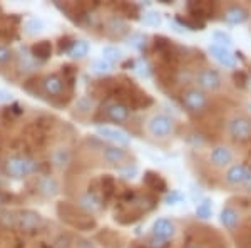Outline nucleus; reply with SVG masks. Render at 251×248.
Wrapping results in <instances>:
<instances>
[{"instance_id": "obj_1", "label": "nucleus", "mask_w": 251, "mask_h": 248, "mask_svg": "<svg viewBox=\"0 0 251 248\" xmlns=\"http://www.w3.org/2000/svg\"><path fill=\"white\" fill-rule=\"evenodd\" d=\"M146 131L154 139H166L174 133V121L168 114L156 112L146 121Z\"/></svg>"}, {"instance_id": "obj_2", "label": "nucleus", "mask_w": 251, "mask_h": 248, "mask_svg": "<svg viewBox=\"0 0 251 248\" xmlns=\"http://www.w3.org/2000/svg\"><path fill=\"white\" fill-rule=\"evenodd\" d=\"M35 168H37V163L27 156H12L5 161V173L17 180L34 173Z\"/></svg>"}, {"instance_id": "obj_3", "label": "nucleus", "mask_w": 251, "mask_h": 248, "mask_svg": "<svg viewBox=\"0 0 251 248\" xmlns=\"http://www.w3.org/2000/svg\"><path fill=\"white\" fill-rule=\"evenodd\" d=\"M228 134L233 141H238V143L251 139V119L241 114L233 116L228 121Z\"/></svg>"}, {"instance_id": "obj_4", "label": "nucleus", "mask_w": 251, "mask_h": 248, "mask_svg": "<svg viewBox=\"0 0 251 248\" xmlns=\"http://www.w3.org/2000/svg\"><path fill=\"white\" fill-rule=\"evenodd\" d=\"M181 101H183L184 108L188 109L189 112H193V114H201V112L208 108V96H206V92H203L198 87L184 91Z\"/></svg>"}, {"instance_id": "obj_5", "label": "nucleus", "mask_w": 251, "mask_h": 248, "mask_svg": "<svg viewBox=\"0 0 251 248\" xmlns=\"http://www.w3.org/2000/svg\"><path fill=\"white\" fill-rule=\"evenodd\" d=\"M194 81L198 84V89H201L203 92H216L223 86L220 72L214 71V69H201L194 77Z\"/></svg>"}, {"instance_id": "obj_6", "label": "nucleus", "mask_w": 251, "mask_h": 248, "mask_svg": "<svg viewBox=\"0 0 251 248\" xmlns=\"http://www.w3.org/2000/svg\"><path fill=\"white\" fill-rule=\"evenodd\" d=\"M225 181L229 186L251 188V169L245 165H231L225 173Z\"/></svg>"}, {"instance_id": "obj_7", "label": "nucleus", "mask_w": 251, "mask_h": 248, "mask_svg": "<svg viewBox=\"0 0 251 248\" xmlns=\"http://www.w3.org/2000/svg\"><path fill=\"white\" fill-rule=\"evenodd\" d=\"M44 218L39 213L30 210H24L15 213V228L22 230V231H35L44 226Z\"/></svg>"}, {"instance_id": "obj_8", "label": "nucleus", "mask_w": 251, "mask_h": 248, "mask_svg": "<svg viewBox=\"0 0 251 248\" xmlns=\"http://www.w3.org/2000/svg\"><path fill=\"white\" fill-rule=\"evenodd\" d=\"M234 154L228 146L220 144V146H214L209 153V163L214 166V168H229L233 163Z\"/></svg>"}, {"instance_id": "obj_9", "label": "nucleus", "mask_w": 251, "mask_h": 248, "mask_svg": "<svg viewBox=\"0 0 251 248\" xmlns=\"http://www.w3.org/2000/svg\"><path fill=\"white\" fill-rule=\"evenodd\" d=\"M97 134L104 139H109L112 143H116V146H127L131 143V138L127 136L124 131L116 128H109V126H99L97 128Z\"/></svg>"}, {"instance_id": "obj_10", "label": "nucleus", "mask_w": 251, "mask_h": 248, "mask_svg": "<svg viewBox=\"0 0 251 248\" xmlns=\"http://www.w3.org/2000/svg\"><path fill=\"white\" fill-rule=\"evenodd\" d=\"M42 87H44V91H46V94L49 96H54V97L62 96L64 81H62V77H59L57 74H50V76L44 77Z\"/></svg>"}, {"instance_id": "obj_11", "label": "nucleus", "mask_w": 251, "mask_h": 248, "mask_svg": "<svg viewBox=\"0 0 251 248\" xmlns=\"http://www.w3.org/2000/svg\"><path fill=\"white\" fill-rule=\"evenodd\" d=\"M106 117L114 123H124L129 119V108L123 103H111L106 108Z\"/></svg>"}, {"instance_id": "obj_12", "label": "nucleus", "mask_w": 251, "mask_h": 248, "mask_svg": "<svg viewBox=\"0 0 251 248\" xmlns=\"http://www.w3.org/2000/svg\"><path fill=\"white\" fill-rule=\"evenodd\" d=\"M174 231H176V228H174V223L169 221V220L166 218H159L154 221V226H152V233H154L156 238L159 240H169L174 235Z\"/></svg>"}, {"instance_id": "obj_13", "label": "nucleus", "mask_w": 251, "mask_h": 248, "mask_svg": "<svg viewBox=\"0 0 251 248\" xmlns=\"http://www.w3.org/2000/svg\"><path fill=\"white\" fill-rule=\"evenodd\" d=\"M209 52H211V55L221 64V66H225V67L236 66L234 55L228 51V49H225V46H211L209 47Z\"/></svg>"}, {"instance_id": "obj_14", "label": "nucleus", "mask_w": 251, "mask_h": 248, "mask_svg": "<svg viewBox=\"0 0 251 248\" xmlns=\"http://www.w3.org/2000/svg\"><path fill=\"white\" fill-rule=\"evenodd\" d=\"M102 160L109 165H121L127 160V153L121 146H107L102 149Z\"/></svg>"}, {"instance_id": "obj_15", "label": "nucleus", "mask_w": 251, "mask_h": 248, "mask_svg": "<svg viewBox=\"0 0 251 248\" xmlns=\"http://www.w3.org/2000/svg\"><path fill=\"white\" fill-rule=\"evenodd\" d=\"M250 14L246 9H243L240 5H233L229 7V9H226L225 12V20L228 24H233V26H236V24H243L245 20H248Z\"/></svg>"}, {"instance_id": "obj_16", "label": "nucleus", "mask_w": 251, "mask_h": 248, "mask_svg": "<svg viewBox=\"0 0 251 248\" xmlns=\"http://www.w3.org/2000/svg\"><path fill=\"white\" fill-rule=\"evenodd\" d=\"M87 52H89V44L86 40H75V42H72L71 47H69V55H71L72 59L86 57Z\"/></svg>"}, {"instance_id": "obj_17", "label": "nucleus", "mask_w": 251, "mask_h": 248, "mask_svg": "<svg viewBox=\"0 0 251 248\" xmlns=\"http://www.w3.org/2000/svg\"><path fill=\"white\" fill-rule=\"evenodd\" d=\"M39 188L44 194H47V196H54V194L59 193V183L55 181L54 178L47 176V178H44V180H40Z\"/></svg>"}, {"instance_id": "obj_18", "label": "nucleus", "mask_w": 251, "mask_h": 248, "mask_svg": "<svg viewBox=\"0 0 251 248\" xmlns=\"http://www.w3.org/2000/svg\"><path fill=\"white\" fill-rule=\"evenodd\" d=\"M240 221V215L236 213L233 208H225L221 211V223L226 228H234Z\"/></svg>"}, {"instance_id": "obj_19", "label": "nucleus", "mask_w": 251, "mask_h": 248, "mask_svg": "<svg viewBox=\"0 0 251 248\" xmlns=\"http://www.w3.org/2000/svg\"><path fill=\"white\" fill-rule=\"evenodd\" d=\"M52 160H54V165L57 166V168H66L69 163H71V151H69L67 148L55 149Z\"/></svg>"}, {"instance_id": "obj_20", "label": "nucleus", "mask_w": 251, "mask_h": 248, "mask_svg": "<svg viewBox=\"0 0 251 248\" xmlns=\"http://www.w3.org/2000/svg\"><path fill=\"white\" fill-rule=\"evenodd\" d=\"M79 205L82 206V208H86L87 211H97L100 208V201L91 193L82 194V196H80V200H79Z\"/></svg>"}, {"instance_id": "obj_21", "label": "nucleus", "mask_w": 251, "mask_h": 248, "mask_svg": "<svg viewBox=\"0 0 251 248\" xmlns=\"http://www.w3.org/2000/svg\"><path fill=\"white\" fill-rule=\"evenodd\" d=\"M111 64L107 62V60H104V59H99V60H94L92 62V66H91V71L94 72V74L97 76H104V74H109L111 72Z\"/></svg>"}, {"instance_id": "obj_22", "label": "nucleus", "mask_w": 251, "mask_h": 248, "mask_svg": "<svg viewBox=\"0 0 251 248\" xmlns=\"http://www.w3.org/2000/svg\"><path fill=\"white\" fill-rule=\"evenodd\" d=\"M102 55H104V60H107L109 64L111 62H117V60L121 59V51L117 47H114V46H107V47H104L102 49Z\"/></svg>"}, {"instance_id": "obj_23", "label": "nucleus", "mask_w": 251, "mask_h": 248, "mask_svg": "<svg viewBox=\"0 0 251 248\" xmlns=\"http://www.w3.org/2000/svg\"><path fill=\"white\" fill-rule=\"evenodd\" d=\"M25 30H27V34H30V35H37L40 34V32L44 30V24H42V20L40 19H29L25 22Z\"/></svg>"}, {"instance_id": "obj_24", "label": "nucleus", "mask_w": 251, "mask_h": 248, "mask_svg": "<svg viewBox=\"0 0 251 248\" xmlns=\"http://www.w3.org/2000/svg\"><path fill=\"white\" fill-rule=\"evenodd\" d=\"M211 201L209 200H204L203 203H200L198 205V208H196V217L198 218H201V220H206V218H209L211 217Z\"/></svg>"}, {"instance_id": "obj_25", "label": "nucleus", "mask_w": 251, "mask_h": 248, "mask_svg": "<svg viewBox=\"0 0 251 248\" xmlns=\"http://www.w3.org/2000/svg\"><path fill=\"white\" fill-rule=\"evenodd\" d=\"M50 52H52V47H50V44L49 42H39L37 46L34 47V54L37 55V57H42V59H46L50 55Z\"/></svg>"}, {"instance_id": "obj_26", "label": "nucleus", "mask_w": 251, "mask_h": 248, "mask_svg": "<svg viewBox=\"0 0 251 248\" xmlns=\"http://www.w3.org/2000/svg\"><path fill=\"white\" fill-rule=\"evenodd\" d=\"M12 59H14V52H12V49L3 46V44H0V67L7 66Z\"/></svg>"}, {"instance_id": "obj_27", "label": "nucleus", "mask_w": 251, "mask_h": 248, "mask_svg": "<svg viewBox=\"0 0 251 248\" xmlns=\"http://www.w3.org/2000/svg\"><path fill=\"white\" fill-rule=\"evenodd\" d=\"M143 22L146 24V26H159L161 15L157 14V12H148V14H144Z\"/></svg>"}, {"instance_id": "obj_28", "label": "nucleus", "mask_w": 251, "mask_h": 248, "mask_svg": "<svg viewBox=\"0 0 251 248\" xmlns=\"http://www.w3.org/2000/svg\"><path fill=\"white\" fill-rule=\"evenodd\" d=\"M75 108H77L80 112H89L92 109V101L89 99V97H80L77 101V104H75Z\"/></svg>"}, {"instance_id": "obj_29", "label": "nucleus", "mask_w": 251, "mask_h": 248, "mask_svg": "<svg viewBox=\"0 0 251 248\" xmlns=\"http://www.w3.org/2000/svg\"><path fill=\"white\" fill-rule=\"evenodd\" d=\"M129 44H132L136 49H143V47H146V37L143 34H134L131 39H129Z\"/></svg>"}, {"instance_id": "obj_30", "label": "nucleus", "mask_w": 251, "mask_h": 248, "mask_svg": "<svg viewBox=\"0 0 251 248\" xmlns=\"http://www.w3.org/2000/svg\"><path fill=\"white\" fill-rule=\"evenodd\" d=\"M181 200H183V194H181L179 191H173L171 194L166 196V203H168V205H176V203H179Z\"/></svg>"}, {"instance_id": "obj_31", "label": "nucleus", "mask_w": 251, "mask_h": 248, "mask_svg": "<svg viewBox=\"0 0 251 248\" xmlns=\"http://www.w3.org/2000/svg\"><path fill=\"white\" fill-rule=\"evenodd\" d=\"M12 97H14V94L9 91H5V89H0V104H7L12 101Z\"/></svg>"}, {"instance_id": "obj_32", "label": "nucleus", "mask_w": 251, "mask_h": 248, "mask_svg": "<svg viewBox=\"0 0 251 248\" xmlns=\"http://www.w3.org/2000/svg\"><path fill=\"white\" fill-rule=\"evenodd\" d=\"M214 39L220 40L221 44H226V46H231V39H229L226 34H223V32H214Z\"/></svg>"}, {"instance_id": "obj_33", "label": "nucleus", "mask_w": 251, "mask_h": 248, "mask_svg": "<svg viewBox=\"0 0 251 248\" xmlns=\"http://www.w3.org/2000/svg\"><path fill=\"white\" fill-rule=\"evenodd\" d=\"M3 203H5V196H3V194H2V193H0V206H2V205H3Z\"/></svg>"}, {"instance_id": "obj_34", "label": "nucleus", "mask_w": 251, "mask_h": 248, "mask_svg": "<svg viewBox=\"0 0 251 248\" xmlns=\"http://www.w3.org/2000/svg\"><path fill=\"white\" fill-rule=\"evenodd\" d=\"M188 248H200V247H198V245H189Z\"/></svg>"}, {"instance_id": "obj_35", "label": "nucleus", "mask_w": 251, "mask_h": 248, "mask_svg": "<svg viewBox=\"0 0 251 248\" xmlns=\"http://www.w3.org/2000/svg\"><path fill=\"white\" fill-rule=\"evenodd\" d=\"M248 111L251 112V103H248Z\"/></svg>"}, {"instance_id": "obj_36", "label": "nucleus", "mask_w": 251, "mask_h": 248, "mask_svg": "<svg viewBox=\"0 0 251 248\" xmlns=\"http://www.w3.org/2000/svg\"><path fill=\"white\" fill-rule=\"evenodd\" d=\"M250 86H251V79H250Z\"/></svg>"}]
</instances>
